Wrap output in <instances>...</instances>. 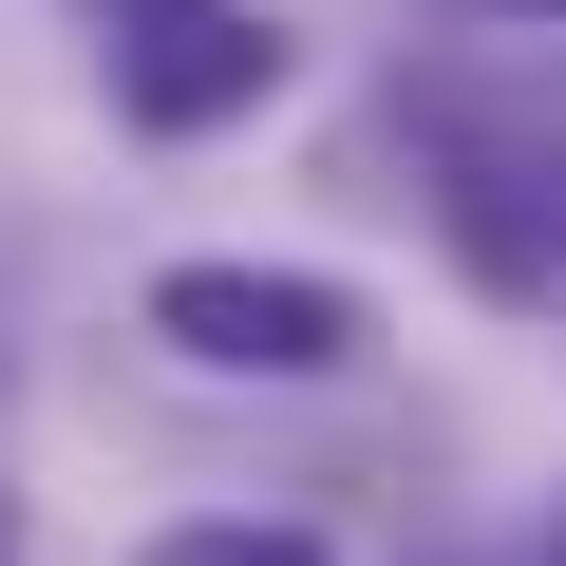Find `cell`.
Here are the masks:
<instances>
[{"label":"cell","instance_id":"obj_1","mask_svg":"<svg viewBox=\"0 0 566 566\" xmlns=\"http://www.w3.org/2000/svg\"><path fill=\"white\" fill-rule=\"evenodd\" d=\"M151 340H189L208 378H340L359 359V303L303 264H170L151 283Z\"/></svg>","mask_w":566,"mask_h":566},{"label":"cell","instance_id":"obj_3","mask_svg":"<svg viewBox=\"0 0 566 566\" xmlns=\"http://www.w3.org/2000/svg\"><path fill=\"white\" fill-rule=\"evenodd\" d=\"M453 227H472L491 283H547V264H566V133H491V114H453Z\"/></svg>","mask_w":566,"mask_h":566},{"label":"cell","instance_id":"obj_4","mask_svg":"<svg viewBox=\"0 0 566 566\" xmlns=\"http://www.w3.org/2000/svg\"><path fill=\"white\" fill-rule=\"evenodd\" d=\"M133 566H340L322 528H264V510H189V528H151Z\"/></svg>","mask_w":566,"mask_h":566},{"label":"cell","instance_id":"obj_5","mask_svg":"<svg viewBox=\"0 0 566 566\" xmlns=\"http://www.w3.org/2000/svg\"><path fill=\"white\" fill-rule=\"evenodd\" d=\"M0 566H20V510H0Z\"/></svg>","mask_w":566,"mask_h":566},{"label":"cell","instance_id":"obj_2","mask_svg":"<svg viewBox=\"0 0 566 566\" xmlns=\"http://www.w3.org/2000/svg\"><path fill=\"white\" fill-rule=\"evenodd\" d=\"M264 76H283V39L227 20V0H151V20L114 39V114H151V133H208V114H245Z\"/></svg>","mask_w":566,"mask_h":566}]
</instances>
